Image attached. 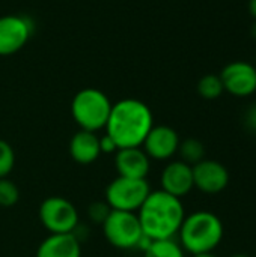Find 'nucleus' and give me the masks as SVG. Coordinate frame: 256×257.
I'll use <instances>...</instances> for the list:
<instances>
[{
    "label": "nucleus",
    "instance_id": "nucleus-15",
    "mask_svg": "<svg viewBox=\"0 0 256 257\" xmlns=\"http://www.w3.org/2000/svg\"><path fill=\"white\" fill-rule=\"evenodd\" d=\"M68 151H69L71 158L77 164H81V166L92 164L101 155L100 137L97 136V133L80 130L71 137Z\"/></svg>",
    "mask_w": 256,
    "mask_h": 257
},
{
    "label": "nucleus",
    "instance_id": "nucleus-22",
    "mask_svg": "<svg viewBox=\"0 0 256 257\" xmlns=\"http://www.w3.org/2000/svg\"><path fill=\"white\" fill-rule=\"evenodd\" d=\"M118 149H119L118 145L115 143V140L110 136L104 134L103 137H100V151H101V154H116Z\"/></svg>",
    "mask_w": 256,
    "mask_h": 257
},
{
    "label": "nucleus",
    "instance_id": "nucleus-13",
    "mask_svg": "<svg viewBox=\"0 0 256 257\" xmlns=\"http://www.w3.org/2000/svg\"><path fill=\"white\" fill-rule=\"evenodd\" d=\"M118 176L131 179H146L151 169V158L142 148H122L115 154Z\"/></svg>",
    "mask_w": 256,
    "mask_h": 257
},
{
    "label": "nucleus",
    "instance_id": "nucleus-2",
    "mask_svg": "<svg viewBox=\"0 0 256 257\" xmlns=\"http://www.w3.org/2000/svg\"><path fill=\"white\" fill-rule=\"evenodd\" d=\"M137 217L145 236L152 241L170 239L178 235L186 218V211L181 199L158 190L149 193L139 208Z\"/></svg>",
    "mask_w": 256,
    "mask_h": 257
},
{
    "label": "nucleus",
    "instance_id": "nucleus-28",
    "mask_svg": "<svg viewBox=\"0 0 256 257\" xmlns=\"http://www.w3.org/2000/svg\"><path fill=\"white\" fill-rule=\"evenodd\" d=\"M255 66H256V65H255Z\"/></svg>",
    "mask_w": 256,
    "mask_h": 257
},
{
    "label": "nucleus",
    "instance_id": "nucleus-7",
    "mask_svg": "<svg viewBox=\"0 0 256 257\" xmlns=\"http://www.w3.org/2000/svg\"><path fill=\"white\" fill-rule=\"evenodd\" d=\"M39 220L50 233H74L78 227V211L65 197H47L39 206Z\"/></svg>",
    "mask_w": 256,
    "mask_h": 257
},
{
    "label": "nucleus",
    "instance_id": "nucleus-27",
    "mask_svg": "<svg viewBox=\"0 0 256 257\" xmlns=\"http://www.w3.org/2000/svg\"><path fill=\"white\" fill-rule=\"evenodd\" d=\"M229 257H250V256H247V254H232V256H229Z\"/></svg>",
    "mask_w": 256,
    "mask_h": 257
},
{
    "label": "nucleus",
    "instance_id": "nucleus-14",
    "mask_svg": "<svg viewBox=\"0 0 256 257\" xmlns=\"http://www.w3.org/2000/svg\"><path fill=\"white\" fill-rule=\"evenodd\" d=\"M36 257H81V244L74 233H50L38 247Z\"/></svg>",
    "mask_w": 256,
    "mask_h": 257
},
{
    "label": "nucleus",
    "instance_id": "nucleus-24",
    "mask_svg": "<svg viewBox=\"0 0 256 257\" xmlns=\"http://www.w3.org/2000/svg\"><path fill=\"white\" fill-rule=\"evenodd\" d=\"M249 14L253 17V20L256 21V0H249Z\"/></svg>",
    "mask_w": 256,
    "mask_h": 257
},
{
    "label": "nucleus",
    "instance_id": "nucleus-12",
    "mask_svg": "<svg viewBox=\"0 0 256 257\" xmlns=\"http://www.w3.org/2000/svg\"><path fill=\"white\" fill-rule=\"evenodd\" d=\"M160 184H161L163 191H166L178 199H183L195 188L193 167L186 164L181 160L170 161L166 164V167L161 172Z\"/></svg>",
    "mask_w": 256,
    "mask_h": 257
},
{
    "label": "nucleus",
    "instance_id": "nucleus-5",
    "mask_svg": "<svg viewBox=\"0 0 256 257\" xmlns=\"http://www.w3.org/2000/svg\"><path fill=\"white\" fill-rule=\"evenodd\" d=\"M101 227L107 242L119 250L139 248L145 238L137 212L112 209Z\"/></svg>",
    "mask_w": 256,
    "mask_h": 257
},
{
    "label": "nucleus",
    "instance_id": "nucleus-11",
    "mask_svg": "<svg viewBox=\"0 0 256 257\" xmlns=\"http://www.w3.org/2000/svg\"><path fill=\"white\" fill-rule=\"evenodd\" d=\"M180 136L178 133L167 125H154L148 133L142 149L151 160H170L180 148Z\"/></svg>",
    "mask_w": 256,
    "mask_h": 257
},
{
    "label": "nucleus",
    "instance_id": "nucleus-26",
    "mask_svg": "<svg viewBox=\"0 0 256 257\" xmlns=\"http://www.w3.org/2000/svg\"><path fill=\"white\" fill-rule=\"evenodd\" d=\"M250 33H252V36L256 39V21L253 23V26H252V29H250Z\"/></svg>",
    "mask_w": 256,
    "mask_h": 257
},
{
    "label": "nucleus",
    "instance_id": "nucleus-21",
    "mask_svg": "<svg viewBox=\"0 0 256 257\" xmlns=\"http://www.w3.org/2000/svg\"><path fill=\"white\" fill-rule=\"evenodd\" d=\"M112 208L104 202H94L89 209H88V215H89V220L95 224H103L106 221V218L109 217Z\"/></svg>",
    "mask_w": 256,
    "mask_h": 257
},
{
    "label": "nucleus",
    "instance_id": "nucleus-8",
    "mask_svg": "<svg viewBox=\"0 0 256 257\" xmlns=\"http://www.w3.org/2000/svg\"><path fill=\"white\" fill-rule=\"evenodd\" d=\"M33 32V23L23 15L0 17V56H11L20 51Z\"/></svg>",
    "mask_w": 256,
    "mask_h": 257
},
{
    "label": "nucleus",
    "instance_id": "nucleus-17",
    "mask_svg": "<svg viewBox=\"0 0 256 257\" xmlns=\"http://www.w3.org/2000/svg\"><path fill=\"white\" fill-rule=\"evenodd\" d=\"M177 154H180L181 161L193 167L195 164H198L205 158V148L202 142L198 139H186L180 142V148Z\"/></svg>",
    "mask_w": 256,
    "mask_h": 257
},
{
    "label": "nucleus",
    "instance_id": "nucleus-3",
    "mask_svg": "<svg viewBox=\"0 0 256 257\" xmlns=\"http://www.w3.org/2000/svg\"><path fill=\"white\" fill-rule=\"evenodd\" d=\"M180 245L193 254L213 253L225 236L223 221L210 211H196L186 215L180 232Z\"/></svg>",
    "mask_w": 256,
    "mask_h": 257
},
{
    "label": "nucleus",
    "instance_id": "nucleus-16",
    "mask_svg": "<svg viewBox=\"0 0 256 257\" xmlns=\"http://www.w3.org/2000/svg\"><path fill=\"white\" fill-rule=\"evenodd\" d=\"M186 251L174 238L170 239H157L151 241V244L143 251L145 257H186Z\"/></svg>",
    "mask_w": 256,
    "mask_h": 257
},
{
    "label": "nucleus",
    "instance_id": "nucleus-4",
    "mask_svg": "<svg viewBox=\"0 0 256 257\" xmlns=\"http://www.w3.org/2000/svg\"><path fill=\"white\" fill-rule=\"evenodd\" d=\"M112 102L109 96L94 87L81 89L71 102V114L80 130L97 133L106 128L110 116Z\"/></svg>",
    "mask_w": 256,
    "mask_h": 257
},
{
    "label": "nucleus",
    "instance_id": "nucleus-10",
    "mask_svg": "<svg viewBox=\"0 0 256 257\" xmlns=\"http://www.w3.org/2000/svg\"><path fill=\"white\" fill-rule=\"evenodd\" d=\"M193 182L205 194H219L229 185V172L220 161L204 158L193 166Z\"/></svg>",
    "mask_w": 256,
    "mask_h": 257
},
{
    "label": "nucleus",
    "instance_id": "nucleus-20",
    "mask_svg": "<svg viewBox=\"0 0 256 257\" xmlns=\"http://www.w3.org/2000/svg\"><path fill=\"white\" fill-rule=\"evenodd\" d=\"M15 166V154L12 146L0 139V179L8 178Z\"/></svg>",
    "mask_w": 256,
    "mask_h": 257
},
{
    "label": "nucleus",
    "instance_id": "nucleus-9",
    "mask_svg": "<svg viewBox=\"0 0 256 257\" xmlns=\"http://www.w3.org/2000/svg\"><path fill=\"white\" fill-rule=\"evenodd\" d=\"M220 80L225 92L237 98H247L256 92V66L249 62H231L222 72Z\"/></svg>",
    "mask_w": 256,
    "mask_h": 257
},
{
    "label": "nucleus",
    "instance_id": "nucleus-18",
    "mask_svg": "<svg viewBox=\"0 0 256 257\" xmlns=\"http://www.w3.org/2000/svg\"><path fill=\"white\" fill-rule=\"evenodd\" d=\"M223 92H225V89H223L220 75L208 74V75H204L198 83V93L204 99H210V101L217 99L219 96H222Z\"/></svg>",
    "mask_w": 256,
    "mask_h": 257
},
{
    "label": "nucleus",
    "instance_id": "nucleus-6",
    "mask_svg": "<svg viewBox=\"0 0 256 257\" xmlns=\"http://www.w3.org/2000/svg\"><path fill=\"white\" fill-rule=\"evenodd\" d=\"M151 193L146 179L118 176L106 188V203L115 211L137 212Z\"/></svg>",
    "mask_w": 256,
    "mask_h": 257
},
{
    "label": "nucleus",
    "instance_id": "nucleus-19",
    "mask_svg": "<svg viewBox=\"0 0 256 257\" xmlns=\"http://www.w3.org/2000/svg\"><path fill=\"white\" fill-rule=\"evenodd\" d=\"M18 200H20V190L15 185V182H12L8 178H2L0 179V206L11 208L17 205Z\"/></svg>",
    "mask_w": 256,
    "mask_h": 257
},
{
    "label": "nucleus",
    "instance_id": "nucleus-23",
    "mask_svg": "<svg viewBox=\"0 0 256 257\" xmlns=\"http://www.w3.org/2000/svg\"><path fill=\"white\" fill-rule=\"evenodd\" d=\"M244 125L249 131L256 134V104L250 105L244 113Z\"/></svg>",
    "mask_w": 256,
    "mask_h": 257
},
{
    "label": "nucleus",
    "instance_id": "nucleus-25",
    "mask_svg": "<svg viewBox=\"0 0 256 257\" xmlns=\"http://www.w3.org/2000/svg\"><path fill=\"white\" fill-rule=\"evenodd\" d=\"M193 257H217L214 253H201V254H193Z\"/></svg>",
    "mask_w": 256,
    "mask_h": 257
},
{
    "label": "nucleus",
    "instance_id": "nucleus-1",
    "mask_svg": "<svg viewBox=\"0 0 256 257\" xmlns=\"http://www.w3.org/2000/svg\"><path fill=\"white\" fill-rule=\"evenodd\" d=\"M154 126L151 108L133 98L121 99L112 105L109 120L106 123V134L110 136L119 149L142 148L148 133Z\"/></svg>",
    "mask_w": 256,
    "mask_h": 257
}]
</instances>
